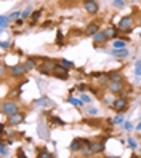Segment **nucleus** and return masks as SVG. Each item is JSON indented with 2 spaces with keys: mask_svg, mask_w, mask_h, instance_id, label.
Segmentation results:
<instances>
[{
  "mask_svg": "<svg viewBox=\"0 0 141 158\" xmlns=\"http://www.w3.org/2000/svg\"><path fill=\"white\" fill-rule=\"evenodd\" d=\"M15 112H18L16 102H13V101L3 102V105H2V113L3 115H11V113H15Z\"/></svg>",
  "mask_w": 141,
  "mask_h": 158,
  "instance_id": "obj_1",
  "label": "nucleus"
},
{
  "mask_svg": "<svg viewBox=\"0 0 141 158\" xmlns=\"http://www.w3.org/2000/svg\"><path fill=\"white\" fill-rule=\"evenodd\" d=\"M133 27V18L132 16H125L120 19V22L117 24V29L119 30H124V32H127V30H130Z\"/></svg>",
  "mask_w": 141,
  "mask_h": 158,
  "instance_id": "obj_2",
  "label": "nucleus"
},
{
  "mask_svg": "<svg viewBox=\"0 0 141 158\" xmlns=\"http://www.w3.org/2000/svg\"><path fill=\"white\" fill-rule=\"evenodd\" d=\"M27 70L29 69H27L26 64H16L10 69V75H13V77H21V75H26Z\"/></svg>",
  "mask_w": 141,
  "mask_h": 158,
  "instance_id": "obj_3",
  "label": "nucleus"
},
{
  "mask_svg": "<svg viewBox=\"0 0 141 158\" xmlns=\"http://www.w3.org/2000/svg\"><path fill=\"white\" fill-rule=\"evenodd\" d=\"M53 75H55V77H58V78H63V80H68V77H69V75H68V67H64L61 64L55 66Z\"/></svg>",
  "mask_w": 141,
  "mask_h": 158,
  "instance_id": "obj_4",
  "label": "nucleus"
},
{
  "mask_svg": "<svg viewBox=\"0 0 141 158\" xmlns=\"http://www.w3.org/2000/svg\"><path fill=\"white\" fill-rule=\"evenodd\" d=\"M21 121H24V113L23 112H15V113H11V115H8V123L10 125H19Z\"/></svg>",
  "mask_w": 141,
  "mask_h": 158,
  "instance_id": "obj_5",
  "label": "nucleus"
},
{
  "mask_svg": "<svg viewBox=\"0 0 141 158\" xmlns=\"http://www.w3.org/2000/svg\"><path fill=\"white\" fill-rule=\"evenodd\" d=\"M103 150H104V142H101V141L92 142V144H90V147H88V152L90 153H100V152H103Z\"/></svg>",
  "mask_w": 141,
  "mask_h": 158,
  "instance_id": "obj_6",
  "label": "nucleus"
},
{
  "mask_svg": "<svg viewBox=\"0 0 141 158\" xmlns=\"http://www.w3.org/2000/svg\"><path fill=\"white\" fill-rule=\"evenodd\" d=\"M108 88H109V91L111 93H120L124 89V85H122V80H114V82H111V83L108 85Z\"/></svg>",
  "mask_w": 141,
  "mask_h": 158,
  "instance_id": "obj_7",
  "label": "nucleus"
},
{
  "mask_svg": "<svg viewBox=\"0 0 141 158\" xmlns=\"http://www.w3.org/2000/svg\"><path fill=\"white\" fill-rule=\"evenodd\" d=\"M84 8L87 10L88 13L95 14L96 11H98V3L95 2V0H85V3H84Z\"/></svg>",
  "mask_w": 141,
  "mask_h": 158,
  "instance_id": "obj_8",
  "label": "nucleus"
},
{
  "mask_svg": "<svg viewBox=\"0 0 141 158\" xmlns=\"http://www.w3.org/2000/svg\"><path fill=\"white\" fill-rule=\"evenodd\" d=\"M108 40H109V38H108V35H106L104 30H98V32L93 35V42H95L96 45H98V43H104Z\"/></svg>",
  "mask_w": 141,
  "mask_h": 158,
  "instance_id": "obj_9",
  "label": "nucleus"
},
{
  "mask_svg": "<svg viewBox=\"0 0 141 158\" xmlns=\"http://www.w3.org/2000/svg\"><path fill=\"white\" fill-rule=\"evenodd\" d=\"M112 107H114V110H117V112H122V110L127 107V99H124V97L116 99L114 102H112Z\"/></svg>",
  "mask_w": 141,
  "mask_h": 158,
  "instance_id": "obj_10",
  "label": "nucleus"
},
{
  "mask_svg": "<svg viewBox=\"0 0 141 158\" xmlns=\"http://www.w3.org/2000/svg\"><path fill=\"white\" fill-rule=\"evenodd\" d=\"M111 54L112 56H117V58H127L128 54H130V51H128L127 48H112Z\"/></svg>",
  "mask_w": 141,
  "mask_h": 158,
  "instance_id": "obj_11",
  "label": "nucleus"
},
{
  "mask_svg": "<svg viewBox=\"0 0 141 158\" xmlns=\"http://www.w3.org/2000/svg\"><path fill=\"white\" fill-rule=\"evenodd\" d=\"M98 30H100V26H98L96 22H92V24L87 26V29H85V34H87V35H95Z\"/></svg>",
  "mask_w": 141,
  "mask_h": 158,
  "instance_id": "obj_12",
  "label": "nucleus"
},
{
  "mask_svg": "<svg viewBox=\"0 0 141 158\" xmlns=\"http://www.w3.org/2000/svg\"><path fill=\"white\" fill-rule=\"evenodd\" d=\"M106 35H108V38H116L117 37V29L116 27H109V29L104 30Z\"/></svg>",
  "mask_w": 141,
  "mask_h": 158,
  "instance_id": "obj_13",
  "label": "nucleus"
},
{
  "mask_svg": "<svg viewBox=\"0 0 141 158\" xmlns=\"http://www.w3.org/2000/svg\"><path fill=\"white\" fill-rule=\"evenodd\" d=\"M80 139H76V141H72V144H70V150L72 152H79L80 150Z\"/></svg>",
  "mask_w": 141,
  "mask_h": 158,
  "instance_id": "obj_14",
  "label": "nucleus"
},
{
  "mask_svg": "<svg viewBox=\"0 0 141 158\" xmlns=\"http://www.w3.org/2000/svg\"><path fill=\"white\" fill-rule=\"evenodd\" d=\"M108 78H109L111 82H114V80H122V77H120L119 72H111V74H108Z\"/></svg>",
  "mask_w": 141,
  "mask_h": 158,
  "instance_id": "obj_15",
  "label": "nucleus"
},
{
  "mask_svg": "<svg viewBox=\"0 0 141 158\" xmlns=\"http://www.w3.org/2000/svg\"><path fill=\"white\" fill-rule=\"evenodd\" d=\"M69 104H72V105H76V107H80L82 104H84V101H80V99H76V97H69L68 99Z\"/></svg>",
  "mask_w": 141,
  "mask_h": 158,
  "instance_id": "obj_16",
  "label": "nucleus"
},
{
  "mask_svg": "<svg viewBox=\"0 0 141 158\" xmlns=\"http://www.w3.org/2000/svg\"><path fill=\"white\" fill-rule=\"evenodd\" d=\"M8 19H10V16H5V14H3L2 18H0V26H2V30H5V29H7V24H8Z\"/></svg>",
  "mask_w": 141,
  "mask_h": 158,
  "instance_id": "obj_17",
  "label": "nucleus"
},
{
  "mask_svg": "<svg viewBox=\"0 0 141 158\" xmlns=\"http://www.w3.org/2000/svg\"><path fill=\"white\" fill-rule=\"evenodd\" d=\"M112 46H114V48H125V46H127V43H125L124 40H114Z\"/></svg>",
  "mask_w": 141,
  "mask_h": 158,
  "instance_id": "obj_18",
  "label": "nucleus"
},
{
  "mask_svg": "<svg viewBox=\"0 0 141 158\" xmlns=\"http://www.w3.org/2000/svg\"><path fill=\"white\" fill-rule=\"evenodd\" d=\"M60 64H61V66H64V67H68V69H70V67H74V62H70L69 59H61V61H60Z\"/></svg>",
  "mask_w": 141,
  "mask_h": 158,
  "instance_id": "obj_19",
  "label": "nucleus"
},
{
  "mask_svg": "<svg viewBox=\"0 0 141 158\" xmlns=\"http://www.w3.org/2000/svg\"><path fill=\"white\" fill-rule=\"evenodd\" d=\"M37 104H39V105H53L52 102H48L47 97H40V99H37Z\"/></svg>",
  "mask_w": 141,
  "mask_h": 158,
  "instance_id": "obj_20",
  "label": "nucleus"
},
{
  "mask_svg": "<svg viewBox=\"0 0 141 158\" xmlns=\"http://www.w3.org/2000/svg\"><path fill=\"white\" fill-rule=\"evenodd\" d=\"M40 14H42V10H37V11H34V13H32V24L37 22V19L40 18Z\"/></svg>",
  "mask_w": 141,
  "mask_h": 158,
  "instance_id": "obj_21",
  "label": "nucleus"
},
{
  "mask_svg": "<svg viewBox=\"0 0 141 158\" xmlns=\"http://www.w3.org/2000/svg\"><path fill=\"white\" fill-rule=\"evenodd\" d=\"M135 74L138 75H141V61H136V64H135Z\"/></svg>",
  "mask_w": 141,
  "mask_h": 158,
  "instance_id": "obj_22",
  "label": "nucleus"
},
{
  "mask_svg": "<svg viewBox=\"0 0 141 158\" xmlns=\"http://www.w3.org/2000/svg\"><path fill=\"white\" fill-rule=\"evenodd\" d=\"M7 145H5V142H2V145H0V155L2 157H7Z\"/></svg>",
  "mask_w": 141,
  "mask_h": 158,
  "instance_id": "obj_23",
  "label": "nucleus"
},
{
  "mask_svg": "<svg viewBox=\"0 0 141 158\" xmlns=\"http://www.w3.org/2000/svg\"><path fill=\"white\" fill-rule=\"evenodd\" d=\"M63 40H64V37H63V32H61V30H58V34H56V43H58V45H61Z\"/></svg>",
  "mask_w": 141,
  "mask_h": 158,
  "instance_id": "obj_24",
  "label": "nucleus"
},
{
  "mask_svg": "<svg viewBox=\"0 0 141 158\" xmlns=\"http://www.w3.org/2000/svg\"><path fill=\"white\" fill-rule=\"evenodd\" d=\"M39 157H40V158H52V153L47 152V150H42V152L39 153Z\"/></svg>",
  "mask_w": 141,
  "mask_h": 158,
  "instance_id": "obj_25",
  "label": "nucleus"
},
{
  "mask_svg": "<svg viewBox=\"0 0 141 158\" xmlns=\"http://www.w3.org/2000/svg\"><path fill=\"white\" fill-rule=\"evenodd\" d=\"M19 18H21V13H19V11H15V13L10 14V21H13V19H19Z\"/></svg>",
  "mask_w": 141,
  "mask_h": 158,
  "instance_id": "obj_26",
  "label": "nucleus"
},
{
  "mask_svg": "<svg viewBox=\"0 0 141 158\" xmlns=\"http://www.w3.org/2000/svg\"><path fill=\"white\" fill-rule=\"evenodd\" d=\"M26 66H27V69H34V67H35L34 59H27V61H26Z\"/></svg>",
  "mask_w": 141,
  "mask_h": 158,
  "instance_id": "obj_27",
  "label": "nucleus"
},
{
  "mask_svg": "<svg viewBox=\"0 0 141 158\" xmlns=\"http://www.w3.org/2000/svg\"><path fill=\"white\" fill-rule=\"evenodd\" d=\"M39 133H40V136L47 137V129H45V126H44V125H40V126H39Z\"/></svg>",
  "mask_w": 141,
  "mask_h": 158,
  "instance_id": "obj_28",
  "label": "nucleus"
},
{
  "mask_svg": "<svg viewBox=\"0 0 141 158\" xmlns=\"http://www.w3.org/2000/svg\"><path fill=\"white\" fill-rule=\"evenodd\" d=\"M122 120H124V117H122V115H117V117L114 118V120H112V123H114V125H117V123H122Z\"/></svg>",
  "mask_w": 141,
  "mask_h": 158,
  "instance_id": "obj_29",
  "label": "nucleus"
},
{
  "mask_svg": "<svg viewBox=\"0 0 141 158\" xmlns=\"http://www.w3.org/2000/svg\"><path fill=\"white\" fill-rule=\"evenodd\" d=\"M125 2L124 0H114V6H117V8H120V6H124Z\"/></svg>",
  "mask_w": 141,
  "mask_h": 158,
  "instance_id": "obj_30",
  "label": "nucleus"
},
{
  "mask_svg": "<svg viewBox=\"0 0 141 158\" xmlns=\"http://www.w3.org/2000/svg\"><path fill=\"white\" fill-rule=\"evenodd\" d=\"M29 14H31V10H24V11L21 13V18H23V19H27V18H29Z\"/></svg>",
  "mask_w": 141,
  "mask_h": 158,
  "instance_id": "obj_31",
  "label": "nucleus"
},
{
  "mask_svg": "<svg viewBox=\"0 0 141 158\" xmlns=\"http://www.w3.org/2000/svg\"><path fill=\"white\" fill-rule=\"evenodd\" d=\"M82 101H84V102H88V104H90V102H92V97L87 96V94H82Z\"/></svg>",
  "mask_w": 141,
  "mask_h": 158,
  "instance_id": "obj_32",
  "label": "nucleus"
},
{
  "mask_svg": "<svg viewBox=\"0 0 141 158\" xmlns=\"http://www.w3.org/2000/svg\"><path fill=\"white\" fill-rule=\"evenodd\" d=\"M124 129H127V131H130V129H132V123H130V121H125V123H124Z\"/></svg>",
  "mask_w": 141,
  "mask_h": 158,
  "instance_id": "obj_33",
  "label": "nucleus"
},
{
  "mask_svg": "<svg viewBox=\"0 0 141 158\" xmlns=\"http://www.w3.org/2000/svg\"><path fill=\"white\" fill-rule=\"evenodd\" d=\"M128 144H130V147H133V149L136 147V141L133 139V137H130V139H128Z\"/></svg>",
  "mask_w": 141,
  "mask_h": 158,
  "instance_id": "obj_34",
  "label": "nucleus"
},
{
  "mask_svg": "<svg viewBox=\"0 0 141 158\" xmlns=\"http://www.w3.org/2000/svg\"><path fill=\"white\" fill-rule=\"evenodd\" d=\"M98 113V110L96 109H88V115H92V117H95Z\"/></svg>",
  "mask_w": 141,
  "mask_h": 158,
  "instance_id": "obj_35",
  "label": "nucleus"
},
{
  "mask_svg": "<svg viewBox=\"0 0 141 158\" xmlns=\"http://www.w3.org/2000/svg\"><path fill=\"white\" fill-rule=\"evenodd\" d=\"M8 46H10L8 42H2V48H8Z\"/></svg>",
  "mask_w": 141,
  "mask_h": 158,
  "instance_id": "obj_36",
  "label": "nucleus"
},
{
  "mask_svg": "<svg viewBox=\"0 0 141 158\" xmlns=\"http://www.w3.org/2000/svg\"><path fill=\"white\" fill-rule=\"evenodd\" d=\"M77 89H79V91H84V89H85V85H79V86H77Z\"/></svg>",
  "mask_w": 141,
  "mask_h": 158,
  "instance_id": "obj_37",
  "label": "nucleus"
},
{
  "mask_svg": "<svg viewBox=\"0 0 141 158\" xmlns=\"http://www.w3.org/2000/svg\"><path fill=\"white\" fill-rule=\"evenodd\" d=\"M136 129H138V131H141V121L138 123V126H136Z\"/></svg>",
  "mask_w": 141,
  "mask_h": 158,
  "instance_id": "obj_38",
  "label": "nucleus"
},
{
  "mask_svg": "<svg viewBox=\"0 0 141 158\" xmlns=\"http://www.w3.org/2000/svg\"><path fill=\"white\" fill-rule=\"evenodd\" d=\"M112 2H114V0H112Z\"/></svg>",
  "mask_w": 141,
  "mask_h": 158,
  "instance_id": "obj_39",
  "label": "nucleus"
}]
</instances>
